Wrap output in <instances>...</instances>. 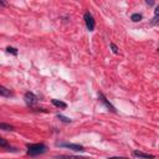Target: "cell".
Returning a JSON list of instances; mask_svg holds the SVG:
<instances>
[{
  "label": "cell",
  "mask_w": 159,
  "mask_h": 159,
  "mask_svg": "<svg viewBox=\"0 0 159 159\" xmlns=\"http://www.w3.org/2000/svg\"><path fill=\"white\" fill-rule=\"evenodd\" d=\"M47 152V147L43 143H35V144H27V155L36 157L41 155Z\"/></svg>",
  "instance_id": "1"
},
{
  "label": "cell",
  "mask_w": 159,
  "mask_h": 159,
  "mask_svg": "<svg viewBox=\"0 0 159 159\" xmlns=\"http://www.w3.org/2000/svg\"><path fill=\"white\" fill-rule=\"evenodd\" d=\"M83 19H84V24L87 26V30L93 31L94 27H96V21H94V17L92 16V14L89 11H86L84 15H83Z\"/></svg>",
  "instance_id": "2"
},
{
  "label": "cell",
  "mask_w": 159,
  "mask_h": 159,
  "mask_svg": "<svg viewBox=\"0 0 159 159\" xmlns=\"http://www.w3.org/2000/svg\"><path fill=\"white\" fill-rule=\"evenodd\" d=\"M56 145L57 147H61V148H68V149H71V150H73V152H83L84 150V148H83V145H81V144H76V143H56Z\"/></svg>",
  "instance_id": "3"
},
{
  "label": "cell",
  "mask_w": 159,
  "mask_h": 159,
  "mask_svg": "<svg viewBox=\"0 0 159 159\" xmlns=\"http://www.w3.org/2000/svg\"><path fill=\"white\" fill-rule=\"evenodd\" d=\"M24 99H25L26 104H27V106H30V107H34V106L39 102L37 96H36V94H34L32 92H26V93H25V96H24Z\"/></svg>",
  "instance_id": "4"
},
{
  "label": "cell",
  "mask_w": 159,
  "mask_h": 159,
  "mask_svg": "<svg viewBox=\"0 0 159 159\" xmlns=\"http://www.w3.org/2000/svg\"><path fill=\"white\" fill-rule=\"evenodd\" d=\"M98 97H99V101H101V102H102V103H103V104H104V106H106V107H107V108H108L111 112L117 113L116 108H114V107H113V106H112V104H111V103L107 101V98L104 97V94H103V93H98Z\"/></svg>",
  "instance_id": "5"
},
{
  "label": "cell",
  "mask_w": 159,
  "mask_h": 159,
  "mask_svg": "<svg viewBox=\"0 0 159 159\" xmlns=\"http://www.w3.org/2000/svg\"><path fill=\"white\" fill-rule=\"evenodd\" d=\"M133 155L139 158V159H154V155L153 154H148V153H144V152H139V150H134L133 152Z\"/></svg>",
  "instance_id": "6"
},
{
  "label": "cell",
  "mask_w": 159,
  "mask_h": 159,
  "mask_svg": "<svg viewBox=\"0 0 159 159\" xmlns=\"http://www.w3.org/2000/svg\"><path fill=\"white\" fill-rule=\"evenodd\" d=\"M0 96H2V97H11L12 96V92L9 88H6V87H4V86L0 84Z\"/></svg>",
  "instance_id": "7"
},
{
  "label": "cell",
  "mask_w": 159,
  "mask_h": 159,
  "mask_svg": "<svg viewBox=\"0 0 159 159\" xmlns=\"http://www.w3.org/2000/svg\"><path fill=\"white\" fill-rule=\"evenodd\" d=\"M51 103H52L55 107H57V108H62V109L67 108V104H66L65 102H62V101H58V99H52Z\"/></svg>",
  "instance_id": "8"
},
{
  "label": "cell",
  "mask_w": 159,
  "mask_h": 159,
  "mask_svg": "<svg viewBox=\"0 0 159 159\" xmlns=\"http://www.w3.org/2000/svg\"><path fill=\"white\" fill-rule=\"evenodd\" d=\"M142 19H143V15L139 14V12H134V14H132V16H130V20L134 21V22H138V21H140Z\"/></svg>",
  "instance_id": "9"
},
{
  "label": "cell",
  "mask_w": 159,
  "mask_h": 159,
  "mask_svg": "<svg viewBox=\"0 0 159 159\" xmlns=\"http://www.w3.org/2000/svg\"><path fill=\"white\" fill-rule=\"evenodd\" d=\"M56 159H87L84 157H75V155H60L56 157Z\"/></svg>",
  "instance_id": "10"
},
{
  "label": "cell",
  "mask_w": 159,
  "mask_h": 159,
  "mask_svg": "<svg viewBox=\"0 0 159 159\" xmlns=\"http://www.w3.org/2000/svg\"><path fill=\"white\" fill-rule=\"evenodd\" d=\"M0 129H2V130H14V125L7 124V123H0Z\"/></svg>",
  "instance_id": "11"
},
{
  "label": "cell",
  "mask_w": 159,
  "mask_h": 159,
  "mask_svg": "<svg viewBox=\"0 0 159 159\" xmlns=\"http://www.w3.org/2000/svg\"><path fill=\"white\" fill-rule=\"evenodd\" d=\"M158 16H159V6H157L155 10H154V17H153L152 25H155V24L158 22Z\"/></svg>",
  "instance_id": "12"
},
{
  "label": "cell",
  "mask_w": 159,
  "mask_h": 159,
  "mask_svg": "<svg viewBox=\"0 0 159 159\" xmlns=\"http://www.w3.org/2000/svg\"><path fill=\"white\" fill-rule=\"evenodd\" d=\"M57 118H58L61 122H63V123H71V122H72V119H71V118L65 117V116H62V114H57Z\"/></svg>",
  "instance_id": "13"
},
{
  "label": "cell",
  "mask_w": 159,
  "mask_h": 159,
  "mask_svg": "<svg viewBox=\"0 0 159 159\" xmlns=\"http://www.w3.org/2000/svg\"><path fill=\"white\" fill-rule=\"evenodd\" d=\"M0 147L6 148V149H11V147H10V145H9V143H7V140H6V139H4V138H1V137H0Z\"/></svg>",
  "instance_id": "14"
},
{
  "label": "cell",
  "mask_w": 159,
  "mask_h": 159,
  "mask_svg": "<svg viewBox=\"0 0 159 159\" xmlns=\"http://www.w3.org/2000/svg\"><path fill=\"white\" fill-rule=\"evenodd\" d=\"M6 52L12 53L14 56H16V55H17V50H16L15 47H11V46H7V47H6Z\"/></svg>",
  "instance_id": "15"
},
{
  "label": "cell",
  "mask_w": 159,
  "mask_h": 159,
  "mask_svg": "<svg viewBox=\"0 0 159 159\" xmlns=\"http://www.w3.org/2000/svg\"><path fill=\"white\" fill-rule=\"evenodd\" d=\"M111 48H112V51H113V53H118V52H119V51H118V47H117V46H116V45H114L113 42L111 43Z\"/></svg>",
  "instance_id": "16"
},
{
  "label": "cell",
  "mask_w": 159,
  "mask_h": 159,
  "mask_svg": "<svg viewBox=\"0 0 159 159\" xmlns=\"http://www.w3.org/2000/svg\"><path fill=\"white\" fill-rule=\"evenodd\" d=\"M107 159H128V158H125V157H109Z\"/></svg>",
  "instance_id": "17"
},
{
  "label": "cell",
  "mask_w": 159,
  "mask_h": 159,
  "mask_svg": "<svg viewBox=\"0 0 159 159\" xmlns=\"http://www.w3.org/2000/svg\"><path fill=\"white\" fill-rule=\"evenodd\" d=\"M145 2H147V4H148V5H153V4H154V2H153V1H148V0H147V1H145Z\"/></svg>",
  "instance_id": "18"
},
{
  "label": "cell",
  "mask_w": 159,
  "mask_h": 159,
  "mask_svg": "<svg viewBox=\"0 0 159 159\" xmlns=\"http://www.w3.org/2000/svg\"><path fill=\"white\" fill-rule=\"evenodd\" d=\"M0 5H1V6H5V5H6V4H5V2H4V1H0Z\"/></svg>",
  "instance_id": "19"
}]
</instances>
